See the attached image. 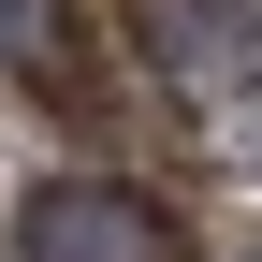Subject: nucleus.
<instances>
[{
    "label": "nucleus",
    "instance_id": "obj_1",
    "mask_svg": "<svg viewBox=\"0 0 262 262\" xmlns=\"http://www.w3.org/2000/svg\"><path fill=\"white\" fill-rule=\"evenodd\" d=\"M15 262H175V219L117 175H58L15 204Z\"/></svg>",
    "mask_w": 262,
    "mask_h": 262
},
{
    "label": "nucleus",
    "instance_id": "obj_2",
    "mask_svg": "<svg viewBox=\"0 0 262 262\" xmlns=\"http://www.w3.org/2000/svg\"><path fill=\"white\" fill-rule=\"evenodd\" d=\"M0 58H29V73H58V29H44V0H0Z\"/></svg>",
    "mask_w": 262,
    "mask_h": 262
}]
</instances>
